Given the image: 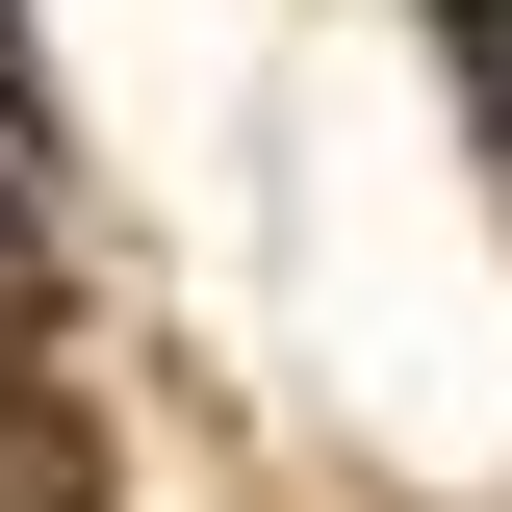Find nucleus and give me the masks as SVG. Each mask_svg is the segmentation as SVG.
<instances>
[{
	"mask_svg": "<svg viewBox=\"0 0 512 512\" xmlns=\"http://www.w3.org/2000/svg\"><path fill=\"white\" fill-rule=\"evenodd\" d=\"M0 128H26V26H0Z\"/></svg>",
	"mask_w": 512,
	"mask_h": 512,
	"instance_id": "f257e3e1",
	"label": "nucleus"
}]
</instances>
